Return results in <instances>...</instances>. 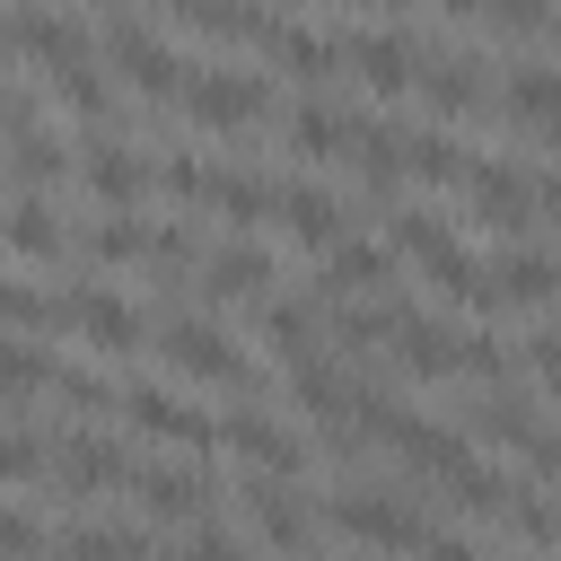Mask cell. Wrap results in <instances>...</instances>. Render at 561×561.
Wrapping results in <instances>:
<instances>
[{
    "mask_svg": "<svg viewBox=\"0 0 561 561\" xmlns=\"http://www.w3.org/2000/svg\"><path fill=\"white\" fill-rule=\"evenodd\" d=\"M552 44H561V18H552Z\"/></svg>",
    "mask_w": 561,
    "mask_h": 561,
    "instance_id": "38",
    "label": "cell"
},
{
    "mask_svg": "<svg viewBox=\"0 0 561 561\" xmlns=\"http://www.w3.org/2000/svg\"><path fill=\"white\" fill-rule=\"evenodd\" d=\"M79 351H96V359H131L140 351V307L123 298V289H105V280H88V289H70V324H61Z\"/></svg>",
    "mask_w": 561,
    "mask_h": 561,
    "instance_id": "12",
    "label": "cell"
},
{
    "mask_svg": "<svg viewBox=\"0 0 561 561\" xmlns=\"http://www.w3.org/2000/svg\"><path fill=\"white\" fill-rule=\"evenodd\" d=\"M219 447H228L245 473H263V482H289V473H307V438H298L280 412H263V403H237V412L219 421Z\"/></svg>",
    "mask_w": 561,
    "mask_h": 561,
    "instance_id": "7",
    "label": "cell"
},
{
    "mask_svg": "<svg viewBox=\"0 0 561 561\" xmlns=\"http://www.w3.org/2000/svg\"><path fill=\"white\" fill-rule=\"evenodd\" d=\"M316 508H324L333 535H351V543H368V552H421V543H430L421 508H403L394 491H368V482H359V491L342 482V491H324Z\"/></svg>",
    "mask_w": 561,
    "mask_h": 561,
    "instance_id": "1",
    "label": "cell"
},
{
    "mask_svg": "<svg viewBox=\"0 0 561 561\" xmlns=\"http://www.w3.org/2000/svg\"><path fill=\"white\" fill-rule=\"evenodd\" d=\"M123 421L140 430V438H158V447H175V456H210L219 447V421L202 412V403H184L175 386H123Z\"/></svg>",
    "mask_w": 561,
    "mask_h": 561,
    "instance_id": "6",
    "label": "cell"
},
{
    "mask_svg": "<svg viewBox=\"0 0 561 561\" xmlns=\"http://www.w3.org/2000/svg\"><path fill=\"white\" fill-rule=\"evenodd\" d=\"M526 368H535L543 403H561V333H526Z\"/></svg>",
    "mask_w": 561,
    "mask_h": 561,
    "instance_id": "34",
    "label": "cell"
},
{
    "mask_svg": "<svg viewBox=\"0 0 561 561\" xmlns=\"http://www.w3.org/2000/svg\"><path fill=\"white\" fill-rule=\"evenodd\" d=\"M254 342H263L280 368H298V359H324V351H316V316H307V307H280V298H263V316H254Z\"/></svg>",
    "mask_w": 561,
    "mask_h": 561,
    "instance_id": "25",
    "label": "cell"
},
{
    "mask_svg": "<svg viewBox=\"0 0 561 561\" xmlns=\"http://www.w3.org/2000/svg\"><path fill=\"white\" fill-rule=\"evenodd\" d=\"M44 88H53V105H61V114H79L88 131H105V105H114V96H105V79H96V61H70V70H53Z\"/></svg>",
    "mask_w": 561,
    "mask_h": 561,
    "instance_id": "27",
    "label": "cell"
},
{
    "mask_svg": "<svg viewBox=\"0 0 561 561\" xmlns=\"http://www.w3.org/2000/svg\"><path fill=\"white\" fill-rule=\"evenodd\" d=\"M280 140H289V158L333 167V158H359L368 123H359L351 105H333V96H298V105H289V123H280Z\"/></svg>",
    "mask_w": 561,
    "mask_h": 561,
    "instance_id": "14",
    "label": "cell"
},
{
    "mask_svg": "<svg viewBox=\"0 0 561 561\" xmlns=\"http://www.w3.org/2000/svg\"><path fill=\"white\" fill-rule=\"evenodd\" d=\"M316 561H324V552H316Z\"/></svg>",
    "mask_w": 561,
    "mask_h": 561,
    "instance_id": "39",
    "label": "cell"
},
{
    "mask_svg": "<svg viewBox=\"0 0 561 561\" xmlns=\"http://www.w3.org/2000/svg\"><path fill=\"white\" fill-rule=\"evenodd\" d=\"M158 359H167L184 386H245V377H254L245 351H237V333H228L219 316H167V324H158Z\"/></svg>",
    "mask_w": 561,
    "mask_h": 561,
    "instance_id": "2",
    "label": "cell"
},
{
    "mask_svg": "<svg viewBox=\"0 0 561 561\" xmlns=\"http://www.w3.org/2000/svg\"><path fill=\"white\" fill-rule=\"evenodd\" d=\"M96 53H105V61L123 70V88H140L149 105H175V96H184V79H193V70H184V61H175L140 18H105V26H96Z\"/></svg>",
    "mask_w": 561,
    "mask_h": 561,
    "instance_id": "5",
    "label": "cell"
},
{
    "mask_svg": "<svg viewBox=\"0 0 561 561\" xmlns=\"http://www.w3.org/2000/svg\"><path fill=\"white\" fill-rule=\"evenodd\" d=\"M131 456H123V438H105V430H61L53 438V491L61 500H105V491H131Z\"/></svg>",
    "mask_w": 561,
    "mask_h": 561,
    "instance_id": "8",
    "label": "cell"
},
{
    "mask_svg": "<svg viewBox=\"0 0 561 561\" xmlns=\"http://www.w3.org/2000/svg\"><path fill=\"white\" fill-rule=\"evenodd\" d=\"M421 561H482V543H465V535H430Z\"/></svg>",
    "mask_w": 561,
    "mask_h": 561,
    "instance_id": "35",
    "label": "cell"
},
{
    "mask_svg": "<svg viewBox=\"0 0 561 561\" xmlns=\"http://www.w3.org/2000/svg\"><path fill=\"white\" fill-rule=\"evenodd\" d=\"M517 456H526V473H535L543 491H561V421H535V438H526Z\"/></svg>",
    "mask_w": 561,
    "mask_h": 561,
    "instance_id": "33",
    "label": "cell"
},
{
    "mask_svg": "<svg viewBox=\"0 0 561 561\" xmlns=\"http://www.w3.org/2000/svg\"><path fill=\"white\" fill-rule=\"evenodd\" d=\"M53 561H158V543H149V526H96V517H79V526L53 535Z\"/></svg>",
    "mask_w": 561,
    "mask_h": 561,
    "instance_id": "23",
    "label": "cell"
},
{
    "mask_svg": "<svg viewBox=\"0 0 561 561\" xmlns=\"http://www.w3.org/2000/svg\"><path fill=\"white\" fill-rule=\"evenodd\" d=\"M421 105H430L438 123H465V114H482V105H491V70H482L473 53H447V61H430V70H421Z\"/></svg>",
    "mask_w": 561,
    "mask_h": 561,
    "instance_id": "21",
    "label": "cell"
},
{
    "mask_svg": "<svg viewBox=\"0 0 561 561\" xmlns=\"http://www.w3.org/2000/svg\"><path fill=\"white\" fill-rule=\"evenodd\" d=\"M149 184H158V167H149L131 140H114V131H88V140H79V193H88L96 210H140Z\"/></svg>",
    "mask_w": 561,
    "mask_h": 561,
    "instance_id": "10",
    "label": "cell"
},
{
    "mask_svg": "<svg viewBox=\"0 0 561 561\" xmlns=\"http://www.w3.org/2000/svg\"><path fill=\"white\" fill-rule=\"evenodd\" d=\"M53 254H70V219H61L44 193H18V202H9V263L35 272V263H53Z\"/></svg>",
    "mask_w": 561,
    "mask_h": 561,
    "instance_id": "22",
    "label": "cell"
},
{
    "mask_svg": "<svg viewBox=\"0 0 561 561\" xmlns=\"http://www.w3.org/2000/svg\"><path fill=\"white\" fill-rule=\"evenodd\" d=\"M386 351H394V368H403V377H421V386H438V377H465V368H473V333H456L447 316H421V307L394 324V342H386Z\"/></svg>",
    "mask_w": 561,
    "mask_h": 561,
    "instance_id": "13",
    "label": "cell"
},
{
    "mask_svg": "<svg viewBox=\"0 0 561 561\" xmlns=\"http://www.w3.org/2000/svg\"><path fill=\"white\" fill-rule=\"evenodd\" d=\"M552 298H561V254L508 245V254L491 263V316H500V307H552Z\"/></svg>",
    "mask_w": 561,
    "mask_h": 561,
    "instance_id": "20",
    "label": "cell"
},
{
    "mask_svg": "<svg viewBox=\"0 0 561 561\" xmlns=\"http://www.w3.org/2000/svg\"><path fill=\"white\" fill-rule=\"evenodd\" d=\"M473 158L447 140V131H412V184H465Z\"/></svg>",
    "mask_w": 561,
    "mask_h": 561,
    "instance_id": "28",
    "label": "cell"
},
{
    "mask_svg": "<svg viewBox=\"0 0 561 561\" xmlns=\"http://www.w3.org/2000/svg\"><path fill=\"white\" fill-rule=\"evenodd\" d=\"M342 70L368 88V96H412L421 88V44L403 35V26H359V35H342Z\"/></svg>",
    "mask_w": 561,
    "mask_h": 561,
    "instance_id": "9",
    "label": "cell"
},
{
    "mask_svg": "<svg viewBox=\"0 0 561 561\" xmlns=\"http://www.w3.org/2000/svg\"><path fill=\"white\" fill-rule=\"evenodd\" d=\"M500 114L517 131H535V140H561V70L552 61H517L500 79Z\"/></svg>",
    "mask_w": 561,
    "mask_h": 561,
    "instance_id": "19",
    "label": "cell"
},
{
    "mask_svg": "<svg viewBox=\"0 0 561 561\" xmlns=\"http://www.w3.org/2000/svg\"><path fill=\"white\" fill-rule=\"evenodd\" d=\"M0 543H9V561H44V517H35V500H9Z\"/></svg>",
    "mask_w": 561,
    "mask_h": 561,
    "instance_id": "31",
    "label": "cell"
},
{
    "mask_svg": "<svg viewBox=\"0 0 561 561\" xmlns=\"http://www.w3.org/2000/svg\"><path fill=\"white\" fill-rule=\"evenodd\" d=\"M263 53H272L289 79H324V70H342V44H333V35H316V26H272V35H263Z\"/></svg>",
    "mask_w": 561,
    "mask_h": 561,
    "instance_id": "26",
    "label": "cell"
},
{
    "mask_svg": "<svg viewBox=\"0 0 561 561\" xmlns=\"http://www.w3.org/2000/svg\"><path fill=\"white\" fill-rule=\"evenodd\" d=\"M175 114H184L193 131L228 140V131H254V123L272 114V88H263L254 70H193L184 96H175Z\"/></svg>",
    "mask_w": 561,
    "mask_h": 561,
    "instance_id": "3",
    "label": "cell"
},
{
    "mask_svg": "<svg viewBox=\"0 0 561 561\" xmlns=\"http://www.w3.org/2000/svg\"><path fill=\"white\" fill-rule=\"evenodd\" d=\"M149 526H210V473L202 456H140L131 491H123Z\"/></svg>",
    "mask_w": 561,
    "mask_h": 561,
    "instance_id": "4",
    "label": "cell"
},
{
    "mask_svg": "<svg viewBox=\"0 0 561 561\" xmlns=\"http://www.w3.org/2000/svg\"><path fill=\"white\" fill-rule=\"evenodd\" d=\"M465 210L491 237H526V219H543L535 210V175H517V167H473L465 175Z\"/></svg>",
    "mask_w": 561,
    "mask_h": 561,
    "instance_id": "17",
    "label": "cell"
},
{
    "mask_svg": "<svg viewBox=\"0 0 561 561\" xmlns=\"http://www.w3.org/2000/svg\"><path fill=\"white\" fill-rule=\"evenodd\" d=\"M482 26H500V35H552V9L543 0H482Z\"/></svg>",
    "mask_w": 561,
    "mask_h": 561,
    "instance_id": "32",
    "label": "cell"
},
{
    "mask_svg": "<svg viewBox=\"0 0 561 561\" xmlns=\"http://www.w3.org/2000/svg\"><path fill=\"white\" fill-rule=\"evenodd\" d=\"M210 184H219V167H202L193 149H167V158H158V193H167V202H202V210H210Z\"/></svg>",
    "mask_w": 561,
    "mask_h": 561,
    "instance_id": "29",
    "label": "cell"
},
{
    "mask_svg": "<svg viewBox=\"0 0 561 561\" xmlns=\"http://www.w3.org/2000/svg\"><path fill=\"white\" fill-rule=\"evenodd\" d=\"M272 228H280L289 245H307V254H333V245L351 237V202H342L333 184H316V175H289L280 202H272Z\"/></svg>",
    "mask_w": 561,
    "mask_h": 561,
    "instance_id": "11",
    "label": "cell"
},
{
    "mask_svg": "<svg viewBox=\"0 0 561 561\" xmlns=\"http://www.w3.org/2000/svg\"><path fill=\"white\" fill-rule=\"evenodd\" d=\"M377 9H412V0H377Z\"/></svg>",
    "mask_w": 561,
    "mask_h": 561,
    "instance_id": "37",
    "label": "cell"
},
{
    "mask_svg": "<svg viewBox=\"0 0 561 561\" xmlns=\"http://www.w3.org/2000/svg\"><path fill=\"white\" fill-rule=\"evenodd\" d=\"M386 280H394V245L342 237L333 254H316V298H324V307H359V298H386Z\"/></svg>",
    "mask_w": 561,
    "mask_h": 561,
    "instance_id": "16",
    "label": "cell"
},
{
    "mask_svg": "<svg viewBox=\"0 0 561 561\" xmlns=\"http://www.w3.org/2000/svg\"><path fill=\"white\" fill-rule=\"evenodd\" d=\"M535 210L561 228V167H543V175H535Z\"/></svg>",
    "mask_w": 561,
    "mask_h": 561,
    "instance_id": "36",
    "label": "cell"
},
{
    "mask_svg": "<svg viewBox=\"0 0 561 561\" xmlns=\"http://www.w3.org/2000/svg\"><path fill=\"white\" fill-rule=\"evenodd\" d=\"M359 184L377 193V202H394L403 184H412V131H394V123H368V140H359Z\"/></svg>",
    "mask_w": 561,
    "mask_h": 561,
    "instance_id": "24",
    "label": "cell"
},
{
    "mask_svg": "<svg viewBox=\"0 0 561 561\" xmlns=\"http://www.w3.org/2000/svg\"><path fill=\"white\" fill-rule=\"evenodd\" d=\"M158 561H254V543H237V535H219V526H184Z\"/></svg>",
    "mask_w": 561,
    "mask_h": 561,
    "instance_id": "30",
    "label": "cell"
},
{
    "mask_svg": "<svg viewBox=\"0 0 561 561\" xmlns=\"http://www.w3.org/2000/svg\"><path fill=\"white\" fill-rule=\"evenodd\" d=\"M263 289H272V245L237 237V245H210V254H202V298H210V307H245V298H263Z\"/></svg>",
    "mask_w": 561,
    "mask_h": 561,
    "instance_id": "18",
    "label": "cell"
},
{
    "mask_svg": "<svg viewBox=\"0 0 561 561\" xmlns=\"http://www.w3.org/2000/svg\"><path fill=\"white\" fill-rule=\"evenodd\" d=\"M245 517H254V535L272 543V552H289V561H316V500H298L289 482H263V473H245Z\"/></svg>",
    "mask_w": 561,
    "mask_h": 561,
    "instance_id": "15",
    "label": "cell"
}]
</instances>
